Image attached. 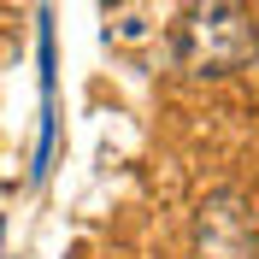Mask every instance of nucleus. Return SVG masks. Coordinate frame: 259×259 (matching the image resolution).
Here are the masks:
<instances>
[{"label": "nucleus", "instance_id": "nucleus-2", "mask_svg": "<svg viewBox=\"0 0 259 259\" xmlns=\"http://www.w3.org/2000/svg\"><path fill=\"white\" fill-rule=\"evenodd\" d=\"M194 259H259V206L242 189H218L200 200Z\"/></svg>", "mask_w": 259, "mask_h": 259}, {"label": "nucleus", "instance_id": "nucleus-1", "mask_svg": "<svg viewBox=\"0 0 259 259\" xmlns=\"http://www.w3.org/2000/svg\"><path fill=\"white\" fill-rule=\"evenodd\" d=\"M253 59V18L242 0H194L177 30V65L189 77H230Z\"/></svg>", "mask_w": 259, "mask_h": 259}, {"label": "nucleus", "instance_id": "nucleus-3", "mask_svg": "<svg viewBox=\"0 0 259 259\" xmlns=\"http://www.w3.org/2000/svg\"><path fill=\"white\" fill-rule=\"evenodd\" d=\"M253 53H259V30H253Z\"/></svg>", "mask_w": 259, "mask_h": 259}]
</instances>
